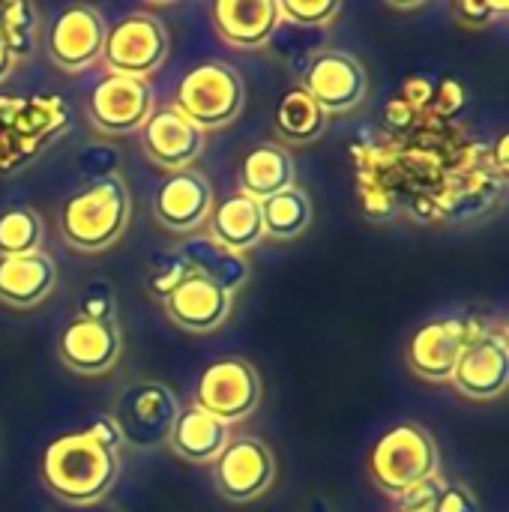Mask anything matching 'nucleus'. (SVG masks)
<instances>
[{
  "label": "nucleus",
  "mask_w": 509,
  "mask_h": 512,
  "mask_svg": "<svg viewBox=\"0 0 509 512\" xmlns=\"http://www.w3.org/2000/svg\"><path fill=\"white\" fill-rule=\"evenodd\" d=\"M39 474L45 489L60 504L93 507L114 489L120 474V456L78 429L45 447Z\"/></svg>",
  "instance_id": "obj_1"
},
{
  "label": "nucleus",
  "mask_w": 509,
  "mask_h": 512,
  "mask_svg": "<svg viewBox=\"0 0 509 512\" xmlns=\"http://www.w3.org/2000/svg\"><path fill=\"white\" fill-rule=\"evenodd\" d=\"M132 219V195L120 174H105L75 189L60 207V237L78 252L114 246Z\"/></svg>",
  "instance_id": "obj_2"
},
{
  "label": "nucleus",
  "mask_w": 509,
  "mask_h": 512,
  "mask_svg": "<svg viewBox=\"0 0 509 512\" xmlns=\"http://www.w3.org/2000/svg\"><path fill=\"white\" fill-rule=\"evenodd\" d=\"M441 453L435 438L417 423L390 426L369 453V477L393 498L414 492L417 486L438 480Z\"/></svg>",
  "instance_id": "obj_3"
},
{
  "label": "nucleus",
  "mask_w": 509,
  "mask_h": 512,
  "mask_svg": "<svg viewBox=\"0 0 509 512\" xmlns=\"http://www.w3.org/2000/svg\"><path fill=\"white\" fill-rule=\"evenodd\" d=\"M246 102L243 78L234 66L207 60L192 66L177 84L174 108L189 117L198 129H219L240 117Z\"/></svg>",
  "instance_id": "obj_4"
},
{
  "label": "nucleus",
  "mask_w": 509,
  "mask_h": 512,
  "mask_svg": "<svg viewBox=\"0 0 509 512\" xmlns=\"http://www.w3.org/2000/svg\"><path fill=\"white\" fill-rule=\"evenodd\" d=\"M177 414H180V402L168 384L141 381L120 393L111 420L117 423L123 444L135 450H153L159 444H168Z\"/></svg>",
  "instance_id": "obj_5"
},
{
  "label": "nucleus",
  "mask_w": 509,
  "mask_h": 512,
  "mask_svg": "<svg viewBox=\"0 0 509 512\" xmlns=\"http://www.w3.org/2000/svg\"><path fill=\"white\" fill-rule=\"evenodd\" d=\"M168 57V30L150 12H129L108 24L102 60L111 75L147 78Z\"/></svg>",
  "instance_id": "obj_6"
},
{
  "label": "nucleus",
  "mask_w": 509,
  "mask_h": 512,
  "mask_svg": "<svg viewBox=\"0 0 509 512\" xmlns=\"http://www.w3.org/2000/svg\"><path fill=\"white\" fill-rule=\"evenodd\" d=\"M258 402H261V378L255 366L240 357H222L210 363L195 387V405L225 426L252 417Z\"/></svg>",
  "instance_id": "obj_7"
},
{
  "label": "nucleus",
  "mask_w": 509,
  "mask_h": 512,
  "mask_svg": "<svg viewBox=\"0 0 509 512\" xmlns=\"http://www.w3.org/2000/svg\"><path fill=\"white\" fill-rule=\"evenodd\" d=\"M483 330L486 327L477 318H435L417 327L405 351L408 369L429 384L450 381L459 357Z\"/></svg>",
  "instance_id": "obj_8"
},
{
  "label": "nucleus",
  "mask_w": 509,
  "mask_h": 512,
  "mask_svg": "<svg viewBox=\"0 0 509 512\" xmlns=\"http://www.w3.org/2000/svg\"><path fill=\"white\" fill-rule=\"evenodd\" d=\"M276 480V456L258 438H234L213 462V486L228 504L261 498Z\"/></svg>",
  "instance_id": "obj_9"
},
{
  "label": "nucleus",
  "mask_w": 509,
  "mask_h": 512,
  "mask_svg": "<svg viewBox=\"0 0 509 512\" xmlns=\"http://www.w3.org/2000/svg\"><path fill=\"white\" fill-rule=\"evenodd\" d=\"M108 24L90 3H72L60 9L48 27V60L60 72H84L102 57Z\"/></svg>",
  "instance_id": "obj_10"
},
{
  "label": "nucleus",
  "mask_w": 509,
  "mask_h": 512,
  "mask_svg": "<svg viewBox=\"0 0 509 512\" xmlns=\"http://www.w3.org/2000/svg\"><path fill=\"white\" fill-rule=\"evenodd\" d=\"M300 87L330 114H345L366 99L369 78L363 63L339 48H321L303 69Z\"/></svg>",
  "instance_id": "obj_11"
},
{
  "label": "nucleus",
  "mask_w": 509,
  "mask_h": 512,
  "mask_svg": "<svg viewBox=\"0 0 509 512\" xmlns=\"http://www.w3.org/2000/svg\"><path fill=\"white\" fill-rule=\"evenodd\" d=\"M153 114V90L147 78L105 75L87 96V117L99 132L126 135L138 132Z\"/></svg>",
  "instance_id": "obj_12"
},
{
  "label": "nucleus",
  "mask_w": 509,
  "mask_h": 512,
  "mask_svg": "<svg viewBox=\"0 0 509 512\" xmlns=\"http://www.w3.org/2000/svg\"><path fill=\"white\" fill-rule=\"evenodd\" d=\"M123 336L117 321H90L75 315L57 336V357L75 375H105L120 360Z\"/></svg>",
  "instance_id": "obj_13"
},
{
  "label": "nucleus",
  "mask_w": 509,
  "mask_h": 512,
  "mask_svg": "<svg viewBox=\"0 0 509 512\" xmlns=\"http://www.w3.org/2000/svg\"><path fill=\"white\" fill-rule=\"evenodd\" d=\"M450 381L468 399H498L509 384V348L504 330H483L459 357Z\"/></svg>",
  "instance_id": "obj_14"
},
{
  "label": "nucleus",
  "mask_w": 509,
  "mask_h": 512,
  "mask_svg": "<svg viewBox=\"0 0 509 512\" xmlns=\"http://www.w3.org/2000/svg\"><path fill=\"white\" fill-rule=\"evenodd\" d=\"M204 144H207L204 129H198L174 105L153 111L141 126V147L147 159L168 174L189 168L204 153Z\"/></svg>",
  "instance_id": "obj_15"
},
{
  "label": "nucleus",
  "mask_w": 509,
  "mask_h": 512,
  "mask_svg": "<svg viewBox=\"0 0 509 512\" xmlns=\"http://www.w3.org/2000/svg\"><path fill=\"white\" fill-rule=\"evenodd\" d=\"M210 210H213V186L195 168L168 174L153 195L156 222L174 234H189V231L201 228V222H207Z\"/></svg>",
  "instance_id": "obj_16"
},
{
  "label": "nucleus",
  "mask_w": 509,
  "mask_h": 512,
  "mask_svg": "<svg viewBox=\"0 0 509 512\" xmlns=\"http://www.w3.org/2000/svg\"><path fill=\"white\" fill-rule=\"evenodd\" d=\"M219 39L237 51H255L273 39L282 24L279 0H216L210 6Z\"/></svg>",
  "instance_id": "obj_17"
},
{
  "label": "nucleus",
  "mask_w": 509,
  "mask_h": 512,
  "mask_svg": "<svg viewBox=\"0 0 509 512\" xmlns=\"http://www.w3.org/2000/svg\"><path fill=\"white\" fill-rule=\"evenodd\" d=\"M165 312L186 333H213L231 315V294L201 276H189L165 300Z\"/></svg>",
  "instance_id": "obj_18"
},
{
  "label": "nucleus",
  "mask_w": 509,
  "mask_h": 512,
  "mask_svg": "<svg viewBox=\"0 0 509 512\" xmlns=\"http://www.w3.org/2000/svg\"><path fill=\"white\" fill-rule=\"evenodd\" d=\"M57 285V264L42 249L0 258V303L12 309H33Z\"/></svg>",
  "instance_id": "obj_19"
},
{
  "label": "nucleus",
  "mask_w": 509,
  "mask_h": 512,
  "mask_svg": "<svg viewBox=\"0 0 509 512\" xmlns=\"http://www.w3.org/2000/svg\"><path fill=\"white\" fill-rule=\"evenodd\" d=\"M231 432L225 423H219L216 417H210L207 411H201L198 405L180 408L171 435H168V447L186 459V462H216V456L228 447Z\"/></svg>",
  "instance_id": "obj_20"
},
{
  "label": "nucleus",
  "mask_w": 509,
  "mask_h": 512,
  "mask_svg": "<svg viewBox=\"0 0 509 512\" xmlns=\"http://www.w3.org/2000/svg\"><path fill=\"white\" fill-rule=\"evenodd\" d=\"M291 186H297V171H294V159L285 147L264 141V144H255L243 156V165H240V192L243 195L264 201Z\"/></svg>",
  "instance_id": "obj_21"
},
{
  "label": "nucleus",
  "mask_w": 509,
  "mask_h": 512,
  "mask_svg": "<svg viewBox=\"0 0 509 512\" xmlns=\"http://www.w3.org/2000/svg\"><path fill=\"white\" fill-rule=\"evenodd\" d=\"M207 222H210V240L240 255L264 240L261 204L243 192H234L225 201H219L210 210Z\"/></svg>",
  "instance_id": "obj_22"
},
{
  "label": "nucleus",
  "mask_w": 509,
  "mask_h": 512,
  "mask_svg": "<svg viewBox=\"0 0 509 512\" xmlns=\"http://www.w3.org/2000/svg\"><path fill=\"white\" fill-rule=\"evenodd\" d=\"M177 252L189 264L192 276H201V279L213 282L225 294L240 291L249 282V276H252V267H249V261L240 252H231V249L219 246L210 237H192Z\"/></svg>",
  "instance_id": "obj_23"
},
{
  "label": "nucleus",
  "mask_w": 509,
  "mask_h": 512,
  "mask_svg": "<svg viewBox=\"0 0 509 512\" xmlns=\"http://www.w3.org/2000/svg\"><path fill=\"white\" fill-rule=\"evenodd\" d=\"M276 132L288 144H312L327 132V111L297 84L282 93L276 114H273Z\"/></svg>",
  "instance_id": "obj_24"
},
{
  "label": "nucleus",
  "mask_w": 509,
  "mask_h": 512,
  "mask_svg": "<svg viewBox=\"0 0 509 512\" xmlns=\"http://www.w3.org/2000/svg\"><path fill=\"white\" fill-rule=\"evenodd\" d=\"M258 204H261L264 237L297 240L312 222V198L300 186H291V189H285L273 198H264Z\"/></svg>",
  "instance_id": "obj_25"
},
{
  "label": "nucleus",
  "mask_w": 509,
  "mask_h": 512,
  "mask_svg": "<svg viewBox=\"0 0 509 512\" xmlns=\"http://www.w3.org/2000/svg\"><path fill=\"white\" fill-rule=\"evenodd\" d=\"M45 225L33 207H6L0 213V258L36 252Z\"/></svg>",
  "instance_id": "obj_26"
},
{
  "label": "nucleus",
  "mask_w": 509,
  "mask_h": 512,
  "mask_svg": "<svg viewBox=\"0 0 509 512\" xmlns=\"http://www.w3.org/2000/svg\"><path fill=\"white\" fill-rule=\"evenodd\" d=\"M36 21H39V12L33 3H24V0L0 3V39L15 60L27 57L33 51Z\"/></svg>",
  "instance_id": "obj_27"
},
{
  "label": "nucleus",
  "mask_w": 509,
  "mask_h": 512,
  "mask_svg": "<svg viewBox=\"0 0 509 512\" xmlns=\"http://www.w3.org/2000/svg\"><path fill=\"white\" fill-rule=\"evenodd\" d=\"M192 276L189 264L183 261V255L174 249V252H162L153 258V267H150V276H147V285H150V294L159 297V300H168L186 279Z\"/></svg>",
  "instance_id": "obj_28"
},
{
  "label": "nucleus",
  "mask_w": 509,
  "mask_h": 512,
  "mask_svg": "<svg viewBox=\"0 0 509 512\" xmlns=\"http://www.w3.org/2000/svg\"><path fill=\"white\" fill-rule=\"evenodd\" d=\"M282 21L300 24V27H327L339 12V0H279Z\"/></svg>",
  "instance_id": "obj_29"
},
{
  "label": "nucleus",
  "mask_w": 509,
  "mask_h": 512,
  "mask_svg": "<svg viewBox=\"0 0 509 512\" xmlns=\"http://www.w3.org/2000/svg\"><path fill=\"white\" fill-rule=\"evenodd\" d=\"M78 315L90 321H117V297L108 282H93L81 300H78Z\"/></svg>",
  "instance_id": "obj_30"
},
{
  "label": "nucleus",
  "mask_w": 509,
  "mask_h": 512,
  "mask_svg": "<svg viewBox=\"0 0 509 512\" xmlns=\"http://www.w3.org/2000/svg\"><path fill=\"white\" fill-rule=\"evenodd\" d=\"M426 512H480V501L465 483H441L438 480V489H435Z\"/></svg>",
  "instance_id": "obj_31"
},
{
  "label": "nucleus",
  "mask_w": 509,
  "mask_h": 512,
  "mask_svg": "<svg viewBox=\"0 0 509 512\" xmlns=\"http://www.w3.org/2000/svg\"><path fill=\"white\" fill-rule=\"evenodd\" d=\"M81 432H84V435H90L93 441H99L102 447L114 450V453H120V450L126 447V444H123V435H120V429H117V423L111 420V414L93 417Z\"/></svg>",
  "instance_id": "obj_32"
},
{
  "label": "nucleus",
  "mask_w": 509,
  "mask_h": 512,
  "mask_svg": "<svg viewBox=\"0 0 509 512\" xmlns=\"http://www.w3.org/2000/svg\"><path fill=\"white\" fill-rule=\"evenodd\" d=\"M432 102L438 105L441 114L456 117L465 108V87L456 78H447V81H441V87H435V99Z\"/></svg>",
  "instance_id": "obj_33"
},
{
  "label": "nucleus",
  "mask_w": 509,
  "mask_h": 512,
  "mask_svg": "<svg viewBox=\"0 0 509 512\" xmlns=\"http://www.w3.org/2000/svg\"><path fill=\"white\" fill-rule=\"evenodd\" d=\"M453 12H456L465 24L480 27V24H489L492 15L507 12V3H471V0H465V3H456Z\"/></svg>",
  "instance_id": "obj_34"
},
{
  "label": "nucleus",
  "mask_w": 509,
  "mask_h": 512,
  "mask_svg": "<svg viewBox=\"0 0 509 512\" xmlns=\"http://www.w3.org/2000/svg\"><path fill=\"white\" fill-rule=\"evenodd\" d=\"M402 99H405L414 111H420V108H426V105L435 99V84H432L429 78H408V81H405Z\"/></svg>",
  "instance_id": "obj_35"
},
{
  "label": "nucleus",
  "mask_w": 509,
  "mask_h": 512,
  "mask_svg": "<svg viewBox=\"0 0 509 512\" xmlns=\"http://www.w3.org/2000/svg\"><path fill=\"white\" fill-rule=\"evenodd\" d=\"M414 117H417V111L399 96V99H393V102H387V120H390V126H396V129H408L411 123H414Z\"/></svg>",
  "instance_id": "obj_36"
},
{
  "label": "nucleus",
  "mask_w": 509,
  "mask_h": 512,
  "mask_svg": "<svg viewBox=\"0 0 509 512\" xmlns=\"http://www.w3.org/2000/svg\"><path fill=\"white\" fill-rule=\"evenodd\" d=\"M12 66H15V57L9 54V48H6L3 39H0V81H6V78L12 75Z\"/></svg>",
  "instance_id": "obj_37"
},
{
  "label": "nucleus",
  "mask_w": 509,
  "mask_h": 512,
  "mask_svg": "<svg viewBox=\"0 0 509 512\" xmlns=\"http://www.w3.org/2000/svg\"><path fill=\"white\" fill-rule=\"evenodd\" d=\"M495 159H498V171L504 174V171H507V135L498 138V144H495Z\"/></svg>",
  "instance_id": "obj_38"
},
{
  "label": "nucleus",
  "mask_w": 509,
  "mask_h": 512,
  "mask_svg": "<svg viewBox=\"0 0 509 512\" xmlns=\"http://www.w3.org/2000/svg\"><path fill=\"white\" fill-rule=\"evenodd\" d=\"M399 512H423V510H399Z\"/></svg>",
  "instance_id": "obj_39"
},
{
  "label": "nucleus",
  "mask_w": 509,
  "mask_h": 512,
  "mask_svg": "<svg viewBox=\"0 0 509 512\" xmlns=\"http://www.w3.org/2000/svg\"><path fill=\"white\" fill-rule=\"evenodd\" d=\"M312 512H324V510H312Z\"/></svg>",
  "instance_id": "obj_40"
}]
</instances>
